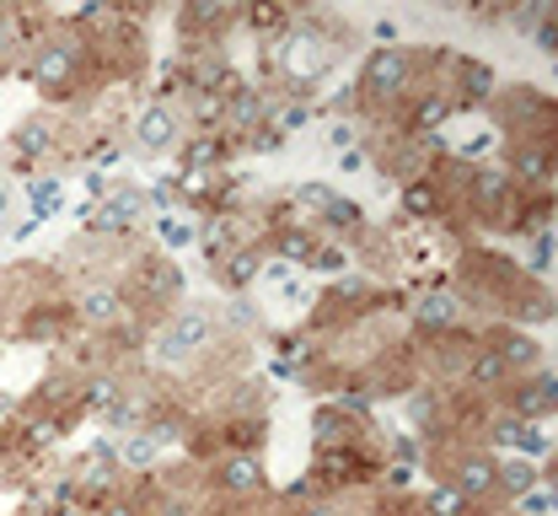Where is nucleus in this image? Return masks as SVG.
Returning <instances> with one entry per match:
<instances>
[{"instance_id": "nucleus-1", "label": "nucleus", "mask_w": 558, "mask_h": 516, "mask_svg": "<svg viewBox=\"0 0 558 516\" xmlns=\"http://www.w3.org/2000/svg\"><path fill=\"white\" fill-rule=\"evenodd\" d=\"M209 345H215V317H209L205 307H178V312L156 328L150 356L167 361V367H183V361H194V356L209 350Z\"/></svg>"}, {"instance_id": "nucleus-2", "label": "nucleus", "mask_w": 558, "mask_h": 516, "mask_svg": "<svg viewBox=\"0 0 558 516\" xmlns=\"http://www.w3.org/2000/svg\"><path fill=\"white\" fill-rule=\"evenodd\" d=\"M414 71L418 55L414 49H371L365 65H360V97H376V103H392L403 92H414Z\"/></svg>"}, {"instance_id": "nucleus-3", "label": "nucleus", "mask_w": 558, "mask_h": 516, "mask_svg": "<svg viewBox=\"0 0 558 516\" xmlns=\"http://www.w3.org/2000/svg\"><path fill=\"white\" fill-rule=\"evenodd\" d=\"M86 221L97 226V231H108V237H124V231H135L140 221H150V200H145L140 183H113V189L92 205Z\"/></svg>"}, {"instance_id": "nucleus-4", "label": "nucleus", "mask_w": 558, "mask_h": 516, "mask_svg": "<svg viewBox=\"0 0 558 516\" xmlns=\"http://www.w3.org/2000/svg\"><path fill=\"white\" fill-rule=\"evenodd\" d=\"M75 71H81V38H44L38 44V60H33V81L60 97L75 86Z\"/></svg>"}, {"instance_id": "nucleus-5", "label": "nucleus", "mask_w": 558, "mask_h": 516, "mask_svg": "<svg viewBox=\"0 0 558 516\" xmlns=\"http://www.w3.org/2000/svg\"><path fill=\"white\" fill-rule=\"evenodd\" d=\"M178 135H183V124H178V113L167 108V103H150V108H140L135 119H130V146L140 156H167V151H178Z\"/></svg>"}, {"instance_id": "nucleus-6", "label": "nucleus", "mask_w": 558, "mask_h": 516, "mask_svg": "<svg viewBox=\"0 0 558 516\" xmlns=\"http://www.w3.org/2000/svg\"><path fill=\"white\" fill-rule=\"evenodd\" d=\"M295 200H301V205H312V216L328 226V231H339V237L365 231V211H360L354 200H344V194L323 189V183H301V189H295Z\"/></svg>"}, {"instance_id": "nucleus-7", "label": "nucleus", "mask_w": 558, "mask_h": 516, "mask_svg": "<svg viewBox=\"0 0 558 516\" xmlns=\"http://www.w3.org/2000/svg\"><path fill=\"white\" fill-rule=\"evenodd\" d=\"M468 200H473L478 221H510L515 183H510L505 167H473V178H468Z\"/></svg>"}, {"instance_id": "nucleus-8", "label": "nucleus", "mask_w": 558, "mask_h": 516, "mask_svg": "<svg viewBox=\"0 0 558 516\" xmlns=\"http://www.w3.org/2000/svg\"><path fill=\"white\" fill-rule=\"evenodd\" d=\"M554 398H558L554 367H537L515 393H510V415L526 420V425H548V420H554Z\"/></svg>"}, {"instance_id": "nucleus-9", "label": "nucleus", "mask_w": 558, "mask_h": 516, "mask_svg": "<svg viewBox=\"0 0 558 516\" xmlns=\"http://www.w3.org/2000/svg\"><path fill=\"white\" fill-rule=\"evenodd\" d=\"M505 172H510V183H526V189L554 194V146L548 141H515Z\"/></svg>"}, {"instance_id": "nucleus-10", "label": "nucleus", "mask_w": 558, "mask_h": 516, "mask_svg": "<svg viewBox=\"0 0 558 516\" xmlns=\"http://www.w3.org/2000/svg\"><path fill=\"white\" fill-rule=\"evenodd\" d=\"M484 350H494L505 371H537L548 367L543 361V345H537V334H521V328H488V339H478Z\"/></svg>"}, {"instance_id": "nucleus-11", "label": "nucleus", "mask_w": 558, "mask_h": 516, "mask_svg": "<svg viewBox=\"0 0 558 516\" xmlns=\"http://www.w3.org/2000/svg\"><path fill=\"white\" fill-rule=\"evenodd\" d=\"M488 442L494 446H515L526 463H537V457H548V452H554L548 425H526V420H515V415H499V420L488 425Z\"/></svg>"}, {"instance_id": "nucleus-12", "label": "nucleus", "mask_w": 558, "mask_h": 516, "mask_svg": "<svg viewBox=\"0 0 558 516\" xmlns=\"http://www.w3.org/2000/svg\"><path fill=\"white\" fill-rule=\"evenodd\" d=\"M451 86H457V97H451V108L462 103V108H478V103H494V71H488L484 60H468V55H457L451 60Z\"/></svg>"}, {"instance_id": "nucleus-13", "label": "nucleus", "mask_w": 558, "mask_h": 516, "mask_svg": "<svg viewBox=\"0 0 558 516\" xmlns=\"http://www.w3.org/2000/svg\"><path fill=\"white\" fill-rule=\"evenodd\" d=\"M457 323H462V296L457 291H429L414 301V328L418 334H457Z\"/></svg>"}, {"instance_id": "nucleus-14", "label": "nucleus", "mask_w": 558, "mask_h": 516, "mask_svg": "<svg viewBox=\"0 0 558 516\" xmlns=\"http://www.w3.org/2000/svg\"><path fill=\"white\" fill-rule=\"evenodd\" d=\"M215 484H220L226 495H258V490H264V463H258V452H226L220 468H215Z\"/></svg>"}, {"instance_id": "nucleus-15", "label": "nucleus", "mask_w": 558, "mask_h": 516, "mask_svg": "<svg viewBox=\"0 0 558 516\" xmlns=\"http://www.w3.org/2000/svg\"><path fill=\"white\" fill-rule=\"evenodd\" d=\"M54 146H60V130H54L49 119H22V124L11 130V156H16L22 167L44 161V156H49Z\"/></svg>"}, {"instance_id": "nucleus-16", "label": "nucleus", "mask_w": 558, "mask_h": 516, "mask_svg": "<svg viewBox=\"0 0 558 516\" xmlns=\"http://www.w3.org/2000/svg\"><path fill=\"white\" fill-rule=\"evenodd\" d=\"M75 317L92 323V328H119L124 323V296L113 291V286H92V291H81V301H75Z\"/></svg>"}, {"instance_id": "nucleus-17", "label": "nucleus", "mask_w": 558, "mask_h": 516, "mask_svg": "<svg viewBox=\"0 0 558 516\" xmlns=\"http://www.w3.org/2000/svg\"><path fill=\"white\" fill-rule=\"evenodd\" d=\"M451 484H457L468 501H484V495H494V457H488V452H468V457H457Z\"/></svg>"}, {"instance_id": "nucleus-18", "label": "nucleus", "mask_w": 558, "mask_h": 516, "mask_svg": "<svg viewBox=\"0 0 558 516\" xmlns=\"http://www.w3.org/2000/svg\"><path fill=\"white\" fill-rule=\"evenodd\" d=\"M537 479H554V473H548V468L537 473V463H526V457H494V490H499V495L515 501V495H526Z\"/></svg>"}, {"instance_id": "nucleus-19", "label": "nucleus", "mask_w": 558, "mask_h": 516, "mask_svg": "<svg viewBox=\"0 0 558 516\" xmlns=\"http://www.w3.org/2000/svg\"><path fill=\"white\" fill-rule=\"evenodd\" d=\"M226 156H231V141H226L220 130H199V135L183 146V172H215Z\"/></svg>"}, {"instance_id": "nucleus-20", "label": "nucleus", "mask_w": 558, "mask_h": 516, "mask_svg": "<svg viewBox=\"0 0 558 516\" xmlns=\"http://www.w3.org/2000/svg\"><path fill=\"white\" fill-rule=\"evenodd\" d=\"M140 286L150 301H183V269L172 264V259H150L145 269H140Z\"/></svg>"}, {"instance_id": "nucleus-21", "label": "nucleus", "mask_w": 558, "mask_h": 516, "mask_svg": "<svg viewBox=\"0 0 558 516\" xmlns=\"http://www.w3.org/2000/svg\"><path fill=\"white\" fill-rule=\"evenodd\" d=\"M312 431H317V452H323V446L360 442V420H349L344 409H317V415H312Z\"/></svg>"}, {"instance_id": "nucleus-22", "label": "nucleus", "mask_w": 558, "mask_h": 516, "mask_svg": "<svg viewBox=\"0 0 558 516\" xmlns=\"http://www.w3.org/2000/svg\"><path fill=\"white\" fill-rule=\"evenodd\" d=\"M440 211H446V194H440L424 172L403 183V216H414V221H435Z\"/></svg>"}, {"instance_id": "nucleus-23", "label": "nucleus", "mask_w": 558, "mask_h": 516, "mask_svg": "<svg viewBox=\"0 0 558 516\" xmlns=\"http://www.w3.org/2000/svg\"><path fill=\"white\" fill-rule=\"evenodd\" d=\"M258 269H264V259H258L253 248H236V253H226V259L215 264V275H220L226 291H247V286L258 280Z\"/></svg>"}, {"instance_id": "nucleus-24", "label": "nucleus", "mask_w": 558, "mask_h": 516, "mask_svg": "<svg viewBox=\"0 0 558 516\" xmlns=\"http://www.w3.org/2000/svg\"><path fill=\"white\" fill-rule=\"evenodd\" d=\"M27 205H33V221H49L65 211V178H33L27 183Z\"/></svg>"}, {"instance_id": "nucleus-25", "label": "nucleus", "mask_w": 558, "mask_h": 516, "mask_svg": "<svg viewBox=\"0 0 558 516\" xmlns=\"http://www.w3.org/2000/svg\"><path fill=\"white\" fill-rule=\"evenodd\" d=\"M156 231H161V242L167 248H194L199 242V221L189 216V211H172V216H150Z\"/></svg>"}, {"instance_id": "nucleus-26", "label": "nucleus", "mask_w": 558, "mask_h": 516, "mask_svg": "<svg viewBox=\"0 0 558 516\" xmlns=\"http://www.w3.org/2000/svg\"><path fill=\"white\" fill-rule=\"evenodd\" d=\"M510 231H526V237H537V231H554V194H543V200H526L521 205V216H510Z\"/></svg>"}, {"instance_id": "nucleus-27", "label": "nucleus", "mask_w": 558, "mask_h": 516, "mask_svg": "<svg viewBox=\"0 0 558 516\" xmlns=\"http://www.w3.org/2000/svg\"><path fill=\"white\" fill-rule=\"evenodd\" d=\"M156 457H161V446L150 442L145 431H130V436H124V452H119V463H124L130 473H150V468H156Z\"/></svg>"}, {"instance_id": "nucleus-28", "label": "nucleus", "mask_w": 558, "mask_h": 516, "mask_svg": "<svg viewBox=\"0 0 558 516\" xmlns=\"http://www.w3.org/2000/svg\"><path fill=\"white\" fill-rule=\"evenodd\" d=\"M301 275H349V248L344 242H317V253L306 259Z\"/></svg>"}, {"instance_id": "nucleus-29", "label": "nucleus", "mask_w": 558, "mask_h": 516, "mask_svg": "<svg viewBox=\"0 0 558 516\" xmlns=\"http://www.w3.org/2000/svg\"><path fill=\"white\" fill-rule=\"evenodd\" d=\"M505 376H510V371H505V361H499L494 350H484V345H478V350H473V361H468V382H473V387H499Z\"/></svg>"}, {"instance_id": "nucleus-30", "label": "nucleus", "mask_w": 558, "mask_h": 516, "mask_svg": "<svg viewBox=\"0 0 558 516\" xmlns=\"http://www.w3.org/2000/svg\"><path fill=\"white\" fill-rule=\"evenodd\" d=\"M548 16H554V0H521L515 11H505V22H510L521 38H532V27H537V22H548Z\"/></svg>"}, {"instance_id": "nucleus-31", "label": "nucleus", "mask_w": 558, "mask_h": 516, "mask_svg": "<svg viewBox=\"0 0 558 516\" xmlns=\"http://www.w3.org/2000/svg\"><path fill=\"white\" fill-rule=\"evenodd\" d=\"M468 506H473V501H468L457 484H435L429 501H424V512L429 516H468Z\"/></svg>"}, {"instance_id": "nucleus-32", "label": "nucleus", "mask_w": 558, "mask_h": 516, "mask_svg": "<svg viewBox=\"0 0 558 516\" xmlns=\"http://www.w3.org/2000/svg\"><path fill=\"white\" fill-rule=\"evenodd\" d=\"M515 512L521 516H554V479H537L526 495H515Z\"/></svg>"}, {"instance_id": "nucleus-33", "label": "nucleus", "mask_w": 558, "mask_h": 516, "mask_svg": "<svg viewBox=\"0 0 558 516\" xmlns=\"http://www.w3.org/2000/svg\"><path fill=\"white\" fill-rule=\"evenodd\" d=\"M226 446L236 452H258L264 446V420H226Z\"/></svg>"}, {"instance_id": "nucleus-34", "label": "nucleus", "mask_w": 558, "mask_h": 516, "mask_svg": "<svg viewBox=\"0 0 558 516\" xmlns=\"http://www.w3.org/2000/svg\"><path fill=\"white\" fill-rule=\"evenodd\" d=\"M526 269L543 275V280L554 275V231H537V237H532V248H526Z\"/></svg>"}, {"instance_id": "nucleus-35", "label": "nucleus", "mask_w": 558, "mask_h": 516, "mask_svg": "<svg viewBox=\"0 0 558 516\" xmlns=\"http://www.w3.org/2000/svg\"><path fill=\"white\" fill-rule=\"evenodd\" d=\"M236 22H253L264 33H284L290 27V11L284 5H253V11H236Z\"/></svg>"}, {"instance_id": "nucleus-36", "label": "nucleus", "mask_w": 558, "mask_h": 516, "mask_svg": "<svg viewBox=\"0 0 558 516\" xmlns=\"http://www.w3.org/2000/svg\"><path fill=\"white\" fill-rule=\"evenodd\" d=\"M526 307H515V317H521V334H532V323H554V296H521Z\"/></svg>"}, {"instance_id": "nucleus-37", "label": "nucleus", "mask_w": 558, "mask_h": 516, "mask_svg": "<svg viewBox=\"0 0 558 516\" xmlns=\"http://www.w3.org/2000/svg\"><path fill=\"white\" fill-rule=\"evenodd\" d=\"M119 393H124V387H119L113 376H97V382L86 387V398H81V404H86V409H113V404H119Z\"/></svg>"}, {"instance_id": "nucleus-38", "label": "nucleus", "mask_w": 558, "mask_h": 516, "mask_svg": "<svg viewBox=\"0 0 558 516\" xmlns=\"http://www.w3.org/2000/svg\"><path fill=\"white\" fill-rule=\"evenodd\" d=\"M183 22H189V27H220V22H231V11H226V5H189Z\"/></svg>"}, {"instance_id": "nucleus-39", "label": "nucleus", "mask_w": 558, "mask_h": 516, "mask_svg": "<svg viewBox=\"0 0 558 516\" xmlns=\"http://www.w3.org/2000/svg\"><path fill=\"white\" fill-rule=\"evenodd\" d=\"M354 141H360V124H354V119H339V124L328 130V146L339 151V156H344V151H354Z\"/></svg>"}, {"instance_id": "nucleus-40", "label": "nucleus", "mask_w": 558, "mask_h": 516, "mask_svg": "<svg viewBox=\"0 0 558 516\" xmlns=\"http://www.w3.org/2000/svg\"><path fill=\"white\" fill-rule=\"evenodd\" d=\"M526 44H532V49H543V55H554V49H558V27H554V16H548V22H537Z\"/></svg>"}, {"instance_id": "nucleus-41", "label": "nucleus", "mask_w": 558, "mask_h": 516, "mask_svg": "<svg viewBox=\"0 0 558 516\" xmlns=\"http://www.w3.org/2000/svg\"><path fill=\"white\" fill-rule=\"evenodd\" d=\"M381 473H387V484H392V490H409V484H414V468H409V463H387Z\"/></svg>"}, {"instance_id": "nucleus-42", "label": "nucleus", "mask_w": 558, "mask_h": 516, "mask_svg": "<svg viewBox=\"0 0 558 516\" xmlns=\"http://www.w3.org/2000/svg\"><path fill=\"white\" fill-rule=\"evenodd\" d=\"M371 38H376L381 49H398V22H387V16H381V22L371 27Z\"/></svg>"}, {"instance_id": "nucleus-43", "label": "nucleus", "mask_w": 558, "mask_h": 516, "mask_svg": "<svg viewBox=\"0 0 558 516\" xmlns=\"http://www.w3.org/2000/svg\"><path fill=\"white\" fill-rule=\"evenodd\" d=\"M11 49H16V27L0 16V71H5V60H11Z\"/></svg>"}, {"instance_id": "nucleus-44", "label": "nucleus", "mask_w": 558, "mask_h": 516, "mask_svg": "<svg viewBox=\"0 0 558 516\" xmlns=\"http://www.w3.org/2000/svg\"><path fill=\"white\" fill-rule=\"evenodd\" d=\"M108 189H113V183H108V172H97V167H92V172H86V194H92V200H102Z\"/></svg>"}, {"instance_id": "nucleus-45", "label": "nucleus", "mask_w": 558, "mask_h": 516, "mask_svg": "<svg viewBox=\"0 0 558 516\" xmlns=\"http://www.w3.org/2000/svg\"><path fill=\"white\" fill-rule=\"evenodd\" d=\"M301 516H349L344 506H333V501H317V506H306Z\"/></svg>"}, {"instance_id": "nucleus-46", "label": "nucleus", "mask_w": 558, "mask_h": 516, "mask_svg": "<svg viewBox=\"0 0 558 516\" xmlns=\"http://www.w3.org/2000/svg\"><path fill=\"white\" fill-rule=\"evenodd\" d=\"M339 167H344V172H360V167H365V151H344Z\"/></svg>"}, {"instance_id": "nucleus-47", "label": "nucleus", "mask_w": 558, "mask_h": 516, "mask_svg": "<svg viewBox=\"0 0 558 516\" xmlns=\"http://www.w3.org/2000/svg\"><path fill=\"white\" fill-rule=\"evenodd\" d=\"M11 200H16V189H11V183H5V178H0V221H5V216H11Z\"/></svg>"}, {"instance_id": "nucleus-48", "label": "nucleus", "mask_w": 558, "mask_h": 516, "mask_svg": "<svg viewBox=\"0 0 558 516\" xmlns=\"http://www.w3.org/2000/svg\"><path fill=\"white\" fill-rule=\"evenodd\" d=\"M209 516H215V512H209Z\"/></svg>"}]
</instances>
